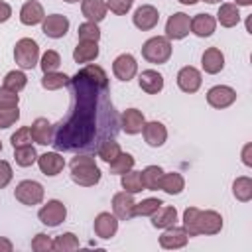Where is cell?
Listing matches in <instances>:
<instances>
[{
  "label": "cell",
  "mask_w": 252,
  "mask_h": 252,
  "mask_svg": "<svg viewBox=\"0 0 252 252\" xmlns=\"http://www.w3.org/2000/svg\"><path fill=\"white\" fill-rule=\"evenodd\" d=\"M71 106L63 120L53 124L51 146L55 152H96V148L116 138L120 116L114 110L108 89V75L98 65L79 69L69 85Z\"/></svg>",
  "instance_id": "1"
},
{
  "label": "cell",
  "mask_w": 252,
  "mask_h": 252,
  "mask_svg": "<svg viewBox=\"0 0 252 252\" xmlns=\"http://www.w3.org/2000/svg\"><path fill=\"white\" fill-rule=\"evenodd\" d=\"M69 169L73 183H77L79 187H94L102 177L100 167L96 165L94 158L89 154H77L69 161Z\"/></svg>",
  "instance_id": "2"
},
{
  "label": "cell",
  "mask_w": 252,
  "mask_h": 252,
  "mask_svg": "<svg viewBox=\"0 0 252 252\" xmlns=\"http://www.w3.org/2000/svg\"><path fill=\"white\" fill-rule=\"evenodd\" d=\"M171 39H167L165 35H154L150 39L144 41L142 45V57L148 63H156V65H163L169 61L171 57Z\"/></svg>",
  "instance_id": "3"
},
{
  "label": "cell",
  "mask_w": 252,
  "mask_h": 252,
  "mask_svg": "<svg viewBox=\"0 0 252 252\" xmlns=\"http://www.w3.org/2000/svg\"><path fill=\"white\" fill-rule=\"evenodd\" d=\"M14 59L16 65L22 69H33L39 61V45L32 37H22L14 45Z\"/></svg>",
  "instance_id": "4"
},
{
  "label": "cell",
  "mask_w": 252,
  "mask_h": 252,
  "mask_svg": "<svg viewBox=\"0 0 252 252\" xmlns=\"http://www.w3.org/2000/svg\"><path fill=\"white\" fill-rule=\"evenodd\" d=\"M14 197H16V201H20L22 205H28V207L39 205L43 201V185L33 179H24L16 185Z\"/></svg>",
  "instance_id": "5"
},
{
  "label": "cell",
  "mask_w": 252,
  "mask_h": 252,
  "mask_svg": "<svg viewBox=\"0 0 252 252\" xmlns=\"http://www.w3.org/2000/svg\"><path fill=\"white\" fill-rule=\"evenodd\" d=\"M195 230L197 234H207V236H213V234H219L222 230V217L220 213L217 211H201L197 213V219H195Z\"/></svg>",
  "instance_id": "6"
},
{
  "label": "cell",
  "mask_w": 252,
  "mask_h": 252,
  "mask_svg": "<svg viewBox=\"0 0 252 252\" xmlns=\"http://www.w3.org/2000/svg\"><path fill=\"white\" fill-rule=\"evenodd\" d=\"M37 219H39L45 226H59V224L67 219V207H65L59 199H51V201H47V203L39 209Z\"/></svg>",
  "instance_id": "7"
},
{
  "label": "cell",
  "mask_w": 252,
  "mask_h": 252,
  "mask_svg": "<svg viewBox=\"0 0 252 252\" xmlns=\"http://www.w3.org/2000/svg\"><path fill=\"white\" fill-rule=\"evenodd\" d=\"M191 32V18L185 12H175L165 22V37L167 39H183Z\"/></svg>",
  "instance_id": "8"
},
{
  "label": "cell",
  "mask_w": 252,
  "mask_h": 252,
  "mask_svg": "<svg viewBox=\"0 0 252 252\" xmlns=\"http://www.w3.org/2000/svg\"><path fill=\"white\" fill-rule=\"evenodd\" d=\"M132 22H134V26H136L138 30L150 32V30H154V28L158 26V22H159V12H158V8L152 6V4H142L140 8H136V12H134V16H132Z\"/></svg>",
  "instance_id": "9"
},
{
  "label": "cell",
  "mask_w": 252,
  "mask_h": 252,
  "mask_svg": "<svg viewBox=\"0 0 252 252\" xmlns=\"http://www.w3.org/2000/svg\"><path fill=\"white\" fill-rule=\"evenodd\" d=\"M236 100V91L226 85H215L207 91V102L213 108H226Z\"/></svg>",
  "instance_id": "10"
},
{
  "label": "cell",
  "mask_w": 252,
  "mask_h": 252,
  "mask_svg": "<svg viewBox=\"0 0 252 252\" xmlns=\"http://www.w3.org/2000/svg\"><path fill=\"white\" fill-rule=\"evenodd\" d=\"M134 207H136V201L132 197V193L128 191H120V193H114L112 197V213L118 220H130L134 219Z\"/></svg>",
  "instance_id": "11"
},
{
  "label": "cell",
  "mask_w": 252,
  "mask_h": 252,
  "mask_svg": "<svg viewBox=\"0 0 252 252\" xmlns=\"http://www.w3.org/2000/svg\"><path fill=\"white\" fill-rule=\"evenodd\" d=\"M112 73L116 79L120 81H130L136 77L138 73V63H136V57L130 55V53H120L114 61H112Z\"/></svg>",
  "instance_id": "12"
},
{
  "label": "cell",
  "mask_w": 252,
  "mask_h": 252,
  "mask_svg": "<svg viewBox=\"0 0 252 252\" xmlns=\"http://www.w3.org/2000/svg\"><path fill=\"white\" fill-rule=\"evenodd\" d=\"M41 32L47 37H51V39L63 37L69 32V20H67V16H63V14H49V16H45L43 22H41Z\"/></svg>",
  "instance_id": "13"
},
{
  "label": "cell",
  "mask_w": 252,
  "mask_h": 252,
  "mask_svg": "<svg viewBox=\"0 0 252 252\" xmlns=\"http://www.w3.org/2000/svg\"><path fill=\"white\" fill-rule=\"evenodd\" d=\"M189 240V232L183 226H167L163 228V234L159 236V246L165 250H177L183 248Z\"/></svg>",
  "instance_id": "14"
},
{
  "label": "cell",
  "mask_w": 252,
  "mask_h": 252,
  "mask_svg": "<svg viewBox=\"0 0 252 252\" xmlns=\"http://www.w3.org/2000/svg\"><path fill=\"white\" fill-rule=\"evenodd\" d=\"M201 83H203V77H201L199 69H195L191 65H185V67L179 69V73H177V87L183 93H189V94L197 93Z\"/></svg>",
  "instance_id": "15"
},
{
  "label": "cell",
  "mask_w": 252,
  "mask_h": 252,
  "mask_svg": "<svg viewBox=\"0 0 252 252\" xmlns=\"http://www.w3.org/2000/svg\"><path fill=\"white\" fill-rule=\"evenodd\" d=\"M37 167L43 175L47 177H55L63 171L65 167V159L59 152H45L41 156H37Z\"/></svg>",
  "instance_id": "16"
},
{
  "label": "cell",
  "mask_w": 252,
  "mask_h": 252,
  "mask_svg": "<svg viewBox=\"0 0 252 252\" xmlns=\"http://www.w3.org/2000/svg\"><path fill=\"white\" fill-rule=\"evenodd\" d=\"M93 228H94V234L98 236V238H102V240H108V238H112L114 234H116V230H118V219L114 217V213L110 215V213H98L96 217H94V222H93Z\"/></svg>",
  "instance_id": "17"
},
{
  "label": "cell",
  "mask_w": 252,
  "mask_h": 252,
  "mask_svg": "<svg viewBox=\"0 0 252 252\" xmlns=\"http://www.w3.org/2000/svg\"><path fill=\"white\" fill-rule=\"evenodd\" d=\"M146 124V118H144V112L138 110V108H126L122 114H120V128L134 136V134H140L142 128Z\"/></svg>",
  "instance_id": "18"
},
{
  "label": "cell",
  "mask_w": 252,
  "mask_h": 252,
  "mask_svg": "<svg viewBox=\"0 0 252 252\" xmlns=\"http://www.w3.org/2000/svg\"><path fill=\"white\" fill-rule=\"evenodd\" d=\"M201 67L209 75H217L224 69V55L219 47H207L201 55Z\"/></svg>",
  "instance_id": "19"
},
{
  "label": "cell",
  "mask_w": 252,
  "mask_h": 252,
  "mask_svg": "<svg viewBox=\"0 0 252 252\" xmlns=\"http://www.w3.org/2000/svg\"><path fill=\"white\" fill-rule=\"evenodd\" d=\"M142 134H144V140L148 146L152 148H159L165 144L167 140V128L158 122V120H152V122H146L144 128H142Z\"/></svg>",
  "instance_id": "20"
},
{
  "label": "cell",
  "mask_w": 252,
  "mask_h": 252,
  "mask_svg": "<svg viewBox=\"0 0 252 252\" xmlns=\"http://www.w3.org/2000/svg\"><path fill=\"white\" fill-rule=\"evenodd\" d=\"M30 130H32V138H33L35 144H39V146H49L51 144V140H53V124L47 118H41V116L35 118L32 122V126H30Z\"/></svg>",
  "instance_id": "21"
},
{
  "label": "cell",
  "mask_w": 252,
  "mask_h": 252,
  "mask_svg": "<svg viewBox=\"0 0 252 252\" xmlns=\"http://www.w3.org/2000/svg\"><path fill=\"white\" fill-rule=\"evenodd\" d=\"M45 18V12H43V6L37 2V0H28L22 10H20V22L24 26H35V24H41Z\"/></svg>",
  "instance_id": "22"
},
{
  "label": "cell",
  "mask_w": 252,
  "mask_h": 252,
  "mask_svg": "<svg viewBox=\"0 0 252 252\" xmlns=\"http://www.w3.org/2000/svg\"><path fill=\"white\" fill-rule=\"evenodd\" d=\"M138 85H140V89H142L144 93H148V94H158V93H161V89H163V75L158 73V71H154V69H146V71L140 73Z\"/></svg>",
  "instance_id": "23"
},
{
  "label": "cell",
  "mask_w": 252,
  "mask_h": 252,
  "mask_svg": "<svg viewBox=\"0 0 252 252\" xmlns=\"http://www.w3.org/2000/svg\"><path fill=\"white\" fill-rule=\"evenodd\" d=\"M215 28H217V20L211 16V14H197L191 18V32L197 35V37H209L215 33Z\"/></svg>",
  "instance_id": "24"
},
{
  "label": "cell",
  "mask_w": 252,
  "mask_h": 252,
  "mask_svg": "<svg viewBox=\"0 0 252 252\" xmlns=\"http://www.w3.org/2000/svg\"><path fill=\"white\" fill-rule=\"evenodd\" d=\"M81 12H83V16L87 18V22L98 24V22H102V20L106 18L108 8H106V2H104V0H83Z\"/></svg>",
  "instance_id": "25"
},
{
  "label": "cell",
  "mask_w": 252,
  "mask_h": 252,
  "mask_svg": "<svg viewBox=\"0 0 252 252\" xmlns=\"http://www.w3.org/2000/svg\"><path fill=\"white\" fill-rule=\"evenodd\" d=\"M215 20H217L222 28H234V26L240 22L238 6H236V4H232V2H224V4H220Z\"/></svg>",
  "instance_id": "26"
},
{
  "label": "cell",
  "mask_w": 252,
  "mask_h": 252,
  "mask_svg": "<svg viewBox=\"0 0 252 252\" xmlns=\"http://www.w3.org/2000/svg\"><path fill=\"white\" fill-rule=\"evenodd\" d=\"M98 57V41H79L73 49L75 63H91Z\"/></svg>",
  "instance_id": "27"
},
{
  "label": "cell",
  "mask_w": 252,
  "mask_h": 252,
  "mask_svg": "<svg viewBox=\"0 0 252 252\" xmlns=\"http://www.w3.org/2000/svg\"><path fill=\"white\" fill-rule=\"evenodd\" d=\"M177 220V209L171 205H161L154 215H152V226L154 228H167L173 226Z\"/></svg>",
  "instance_id": "28"
},
{
  "label": "cell",
  "mask_w": 252,
  "mask_h": 252,
  "mask_svg": "<svg viewBox=\"0 0 252 252\" xmlns=\"http://www.w3.org/2000/svg\"><path fill=\"white\" fill-rule=\"evenodd\" d=\"M159 189L165 191L167 195H179V193L185 189V179H183V175L177 173V171H171V173H165V171H163Z\"/></svg>",
  "instance_id": "29"
},
{
  "label": "cell",
  "mask_w": 252,
  "mask_h": 252,
  "mask_svg": "<svg viewBox=\"0 0 252 252\" xmlns=\"http://www.w3.org/2000/svg\"><path fill=\"white\" fill-rule=\"evenodd\" d=\"M140 173H142L144 189H150V191H158L159 189V183H161V177H163V169L159 165H148Z\"/></svg>",
  "instance_id": "30"
},
{
  "label": "cell",
  "mask_w": 252,
  "mask_h": 252,
  "mask_svg": "<svg viewBox=\"0 0 252 252\" xmlns=\"http://www.w3.org/2000/svg\"><path fill=\"white\" fill-rule=\"evenodd\" d=\"M69 81H71V77H67L65 73L51 71V73H43V77H41V87H43L45 91H57V89L67 87Z\"/></svg>",
  "instance_id": "31"
},
{
  "label": "cell",
  "mask_w": 252,
  "mask_h": 252,
  "mask_svg": "<svg viewBox=\"0 0 252 252\" xmlns=\"http://www.w3.org/2000/svg\"><path fill=\"white\" fill-rule=\"evenodd\" d=\"M108 165H110V175H122L134 167V156L128 152H120Z\"/></svg>",
  "instance_id": "32"
},
{
  "label": "cell",
  "mask_w": 252,
  "mask_h": 252,
  "mask_svg": "<svg viewBox=\"0 0 252 252\" xmlns=\"http://www.w3.org/2000/svg\"><path fill=\"white\" fill-rule=\"evenodd\" d=\"M120 185H122V189L124 191H128V193H140V191H144V183H142V173L140 171H134V169H130V171H126V173H122V177H120Z\"/></svg>",
  "instance_id": "33"
},
{
  "label": "cell",
  "mask_w": 252,
  "mask_h": 252,
  "mask_svg": "<svg viewBox=\"0 0 252 252\" xmlns=\"http://www.w3.org/2000/svg\"><path fill=\"white\" fill-rule=\"evenodd\" d=\"M232 195L242 201V203H248L252 199V179L242 175V177H236L234 183H232Z\"/></svg>",
  "instance_id": "34"
},
{
  "label": "cell",
  "mask_w": 252,
  "mask_h": 252,
  "mask_svg": "<svg viewBox=\"0 0 252 252\" xmlns=\"http://www.w3.org/2000/svg\"><path fill=\"white\" fill-rule=\"evenodd\" d=\"M14 159L20 167H30L37 161V152L32 144L30 146H20V148H14Z\"/></svg>",
  "instance_id": "35"
},
{
  "label": "cell",
  "mask_w": 252,
  "mask_h": 252,
  "mask_svg": "<svg viewBox=\"0 0 252 252\" xmlns=\"http://www.w3.org/2000/svg\"><path fill=\"white\" fill-rule=\"evenodd\" d=\"M120 152H122V148H120V144L116 142V138H108V140H104V142L96 148V156H98L102 161H106V163H110Z\"/></svg>",
  "instance_id": "36"
},
{
  "label": "cell",
  "mask_w": 252,
  "mask_h": 252,
  "mask_svg": "<svg viewBox=\"0 0 252 252\" xmlns=\"http://www.w3.org/2000/svg\"><path fill=\"white\" fill-rule=\"evenodd\" d=\"M26 85H28V77H26V73L14 69V71H8V73H6V77H4V85H2V87L10 89V91H14V93H20L22 89H26Z\"/></svg>",
  "instance_id": "37"
},
{
  "label": "cell",
  "mask_w": 252,
  "mask_h": 252,
  "mask_svg": "<svg viewBox=\"0 0 252 252\" xmlns=\"http://www.w3.org/2000/svg\"><path fill=\"white\" fill-rule=\"evenodd\" d=\"M161 205H163V201H161V199H156V197L142 199L140 203H136V207H134V215H136V217H152Z\"/></svg>",
  "instance_id": "38"
},
{
  "label": "cell",
  "mask_w": 252,
  "mask_h": 252,
  "mask_svg": "<svg viewBox=\"0 0 252 252\" xmlns=\"http://www.w3.org/2000/svg\"><path fill=\"white\" fill-rule=\"evenodd\" d=\"M79 238L73 232H63L53 240V250L59 252H71V250H79Z\"/></svg>",
  "instance_id": "39"
},
{
  "label": "cell",
  "mask_w": 252,
  "mask_h": 252,
  "mask_svg": "<svg viewBox=\"0 0 252 252\" xmlns=\"http://www.w3.org/2000/svg\"><path fill=\"white\" fill-rule=\"evenodd\" d=\"M77 37H79V41H98L100 39V30L94 22H85V24L79 26Z\"/></svg>",
  "instance_id": "40"
},
{
  "label": "cell",
  "mask_w": 252,
  "mask_h": 252,
  "mask_svg": "<svg viewBox=\"0 0 252 252\" xmlns=\"http://www.w3.org/2000/svg\"><path fill=\"white\" fill-rule=\"evenodd\" d=\"M61 65V55L55 51V49H47L41 59H39V67L43 73H51V71H57Z\"/></svg>",
  "instance_id": "41"
},
{
  "label": "cell",
  "mask_w": 252,
  "mask_h": 252,
  "mask_svg": "<svg viewBox=\"0 0 252 252\" xmlns=\"http://www.w3.org/2000/svg\"><path fill=\"white\" fill-rule=\"evenodd\" d=\"M32 142H33V138H32V130H30V126H22V128H18V130L10 136V144H12V148L30 146Z\"/></svg>",
  "instance_id": "42"
},
{
  "label": "cell",
  "mask_w": 252,
  "mask_h": 252,
  "mask_svg": "<svg viewBox=\"0 0 252 252\" xmlns=\"http://www.w3.org/2000/svg\"><path fill=\"white\" fill-rule=\"evenodd\" d=\"M18 120H20V110H18V106H12V108H0V130L10 128V126L16 124Z\"/></svg>",
  "instance_id": "43"
},
{
  "label": "cell",
  "mask_w": 252,
  "mask_h": 252,
  "mask_svg": "<svg viewBox=\"0 0 252 252\" xmlns=\"http://www.w3.org/2000/svg\"><path fill=\"white\" fill-rule=\"evenodd\" d=\"M32 250H35V252H49V250H53V240L47 234L37 232L32 238Z\"/></svg>",
  "instance_id": "44"
},
{
  "label": "cell",
  "mask_w": 252,
  "mask_h": 252,
  "mask_svg": "<svg viewBox=\"0 0 252 252\" xmlns=\"http://www.w3.org/2000/svg\"><path fill=\"white\" fill-rule=\"evenodd\" d=\"M20 102V94L6 89V87H0V108H12V106H18Z\"/></svg>",
  "instance_id": "45"
},
{
  "label": "cell",
  "mask_w": 252,
  "mask_h": 252,
  "mask_svg": "<svg viewBox=\"0 0 252 252\" xmlns=\"http://www.w3.org/2000/svg\"><path fill=\"white\" fill-rule=\"evenodd\" d=\"M106 8L116 16H124L126 12H130L132 0H106Z\"/></svg>",
  "instance_id": "46"
},
{
  "label": "cell",
  "mask_w": 252,
  "mask_h": 252,
  "mask_svg": "<svg viewBox=\"0 0 252 252\" xmlns=\"http://www.w3.org/2000/svg\"><path fill=\"white\" fill-rule=\"evenodd\" d=\"M14 177V171H12V165L6 161V159H0V189H4Z\"/></svg>",
  "instance_id": "47"
},
{
  "label": "cell",
  "mask_w": 252,
  "mask_h": 252,
  "mask_svg": "<svg viewBox=\"0 0 252 252\" xmlns=\"http://www.w3.org/2000/svg\"><path fill=\"white\" fill-rule=\"evenodd\" d=\"M10 16H12V6H10L8 2L0 0V24L8 22V20H10Z\"/></svg>",
  "instance_id": "48"
},
{
  "label": "cell",
  "mask_w": 252,
  "mask_h": 252,
  "mask_svg": "<svg viewBox=\"0 0 252 252\" xmlns=\"http://www.w3.org/2000/svg\"><path fill=\"white\" fill-rule=\"evenodd\" d=\"M250 150H252V146L250 144H246L244 146V150H242V161H244V165H252V159H250Z\"/></svg>",
  "instance_id": "49"
},
{
  "label": "cell",
  "mask_w": 252,
  "mask_h": 252,
  "mask_svg": "<svg viewBox=\"0 0 252 252\" xmlns=\"http://www.w3.org/2000/svg\"><path fill=\"white\" fill-rule=\"evenodd\" d=\"M12 250H14V244L8 238L0 236V252H12Z\"/></svg>",
  "instance_id": "50"
},
{
  "label": "cell",
  "mask_w": 252,
  "mask_h": 252,
  "mask_svg": "<svg viewBox=\"0 0 252 252\" xmlns=\"http://www.w3.org/2000/svg\"><path fill=\"white\" fill-rule=\"evenodd\" d=\"M234 4H236V6H250V4H252V0H236Z\"/></svg>",
  "instance_id": "51"
},
{
  "label": "cell",
  "mask_w": 252,
  "mask_h": 252,
  "mask_svg": "<svg viewBox=\"0 0 252 252\" xmlns=\"http://www.w3.org/2000/svg\"><path fill=\"white\" fill-rule=\"evenodd\" d=\"M181 4H185V6H193V4H197L199 0H179Z\"/></svg>",
  "instance_id": "52"
},
{
  "label": "cell",
  "mask_w": 252,
  "mask_h": 252,
  "mask_svg": "<svg viewBox=\"0 0 252 252\" xmlns=\"http://www.w3.org/2000/svg\"><path fill=\"white\" fill-rule=\"evenodd\" d=\"M203 2H207V4H219L220 0H203Z\"/></svg>",
  "instance_id": "53"
},
{
  "label": "cell",
  "mask_w": 252,
  "mask_h": 252,
  "mask_svg": "<svg viewBox=\"0 0 252 252\" xmlns=\"http://www.w3.org/2000/svg\"><path fill=\"white\" fill-rule=\"evenodd\" d=\"M63 2H67V4H75V2H79V0H63Z\"/></svg>",
  "instance_id": "54"
},
{
  "label": "cell",
  "mask_w": 252,
  "mask_h": 252,
  "mask_svg": "<svg viewBox=\"0 0 252 252\" xmlns=\"http://www.w3.org/2000/svg\"><path fill=\"white\" fill-rule=\"evenodd\" d=\"M0 152H2V142H0Z\"/></svg>",
  "instance_id": "55"
}]
</instances>
